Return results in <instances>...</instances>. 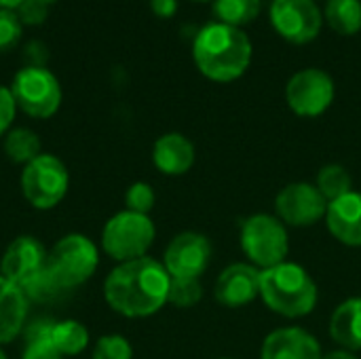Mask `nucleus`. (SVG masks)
I'll list each match as a JSON object with an SVG mask.
<instances>
[{
	"mask_svg": "<svg viewBox=\"0 0 361 359\" xmlns=\"http://www.w3.org/2000/svg\"><path fill=\"white\" fill-rule=\"evenodd\" d=\"M197 159L195 144L178 131L161 135L152 146V163L163 176H184Z\"/></svg>",
	"mask_w": 361,
	"mask_h": 359,
	"instance_id": "f3484780",
	"label": "nucleus"
},
{
	"mask_svg": "<svg viewBox=\"0 0 361 359\" xmlns=\"http://www.w3.org/2000/svg\"><path fill=\"white\" fill-rule=\"evenodd\" d=\"M4 154L11 163L27 165L40 152V138L27 127H15L4 135Z\"/></svg>",
	"mask_w": 361,
	"mask_h": 359,
	"instance_id": "412c9836",
	"label": "nucleus"
},
{
	"mask_svg": "<svg viewBox=\"0 0 361 359\" xmlns=\"http://www.w3.org/2000/svg\"><path fill=\"white\" fill-rule=\"evenodd\" d=\"M192 57L203 76L216 83H231L247 70L252 42L241 28L214 21L197 32Z\"/></svg>",
	"mask_w": 361,
	"mask_h": 359,
	"instance_id": "f03ea898",
	"label": "nucleus"
},
{
	"mask_svg": "<svg viewBox=\"0 0 361 359\" xmlns=\"http://www.w3.org/2000/svg\"><path fill=\"white\" fill-rule=\"evenodd\" d=\"M51 343L63 358H74L82 353L89 345V330L76 320L53 322Z\"/></svg>",
	"mask_w": 361,
	"mask_h": 359,
	"instance_id": "aec40b11",
	"label": "nucleus"
},
{
	"mask_svg": "<svg viewBox=\"0 0 361 359\" xmlns=\"http://www.w3.org/2000/svg\"><path fill=\"white\" fill-rule=\"evenodd\" d=\"M315 186L326 197V201L332 203V201H336V199H341V197H345L347 193L353 190V178H351V174H349V169L345 165L330 163V165H324L319 169Z\"/></svg>",
	"mask_w": 361,
	"mask_h": 359,
	"instance_id": "4be33fe9",
	"label": "nucleus"
},
{
	"mask_svg": "<svg viewBox=\"0 0 361 359\" xmlns=\"http://www.w3.org/2000/svg\"><path fill=\"white\" fill-rule=\"evenodd\" d=\"M322 359H360L353 351H347V349H336V351H330V353H324Z\"/></svg>",
	"mask_w": 361,
	"mask_h": 359,
	"instance_id": "72a5a7b5",
	"label": "nucleus"
},
{
	"mask_svg": "<svg viewBox=\"0 0 361 359\" xmlns=\"http://www.w3.org/2000/svg\"><path fill=\"white\" fill-rule=\"evenodd\" d=\"M214 11L222 23L239 28L260 13V0H216Z\"/></svg>",
	"mask_w": 361,
	"mask_h": 359,
	"instance_id": "393cba45",
	"label": "nucleus"
},
{
	"mask_svg": "<svg viewBox=\"0 0 361 359\" xmlns=\"http://www.w3.org/2000/svg\"><path fill=\"white\" fill-rule=\"evenodd\" d=\"M27 298L19 286L0 275V347L8 345L25 328Z\"/></svg>",
	"mask_w": 361,
	"mask_h": 359,
	"instance_id": "a211bd4d",
	"label": "nucleus"
},
{
	"mask_svg": "<svg viewBox=\"0 0 361 359\" xmlns=\"http://www.w3.org/2000/svg\"><path fill=\"white\" fill-rule=\"evenodd\" d=\"M11 93L27 116L32 118H49L59 110L61 104V87L55 74L38 63L21 68L11 83Z\"/></svg>",
	"mask_w": 361,
	"mask_h": 359,
	"instance_id": "6e6552de",
	"label": "nucleus"
},
{
	"mask_svg": "<svg viewBox=\"0 0 361 359\" xmlns=\"http://www.w3.org/2000/svg\"><path fill=\"white\" fill-rule=\"evenodd\" d=\"M157 237L150 216L123 209L114 214L102 229V250L112 260L129 262L144 258Z\"/></svg>",
	"mask_w": 361,
	"mask_h": 359,
	"instance_id": "39448f33",
	"label": "nucleus"
},
{
	"mask_svg": "<svg viewBox=\"0 0 361 359\" xmlns=\"http://www.w3.org/2000/svg\"><path fill=\"white\" fill-rule=\"evenodd\" d=\"M21 2H23V0H0V8H11V11H15Z\"/></svg>",
	"mask_w": 361,
	"mask_h": 359,
	"instance_id": "f704fd0d",
	"label": "nucleus"
},
{
	"mask_svg": "<svg viewBox=\"0 0 361 359\" xmlns=\"http://www.w3.org/2000/svg\"><path fill=\"white\" fill-rule=\"evenodd\" d=\"M17 17L21 23H42L49 15V4L40 2V0H23L19 6H17Z\"/></svg>",
	"mask_w": 361,
	"mask_h": 359,
	"instance_id": "c756f323",
	"label": "nucleus"
},
{
	"mask_svg": "<svg viewBox=\"0 0 361 359\" xmlns=\"http://www.w3.org/2000/svg\"><path fill=\"white\" fill-rule=\"evenodd\" d=\"M212 241L197 233L184 231L176 235L163 254V267L167 269L169 277H192L201 279L212 262Z\"/></svg>",
	"mask_w": 361,
	"mask_h": 359,
	"instance_id": "9b49d317",
	"label": "nucleus"
},
{
	"mask_svg": "<svg viewBox=\"0 0 361 359\" xmlns=\"http://www.w3.org/2000/svg\"><path fill=\"white\" fill-rule=\"evenodd\" d=\"M40 2H44V4H51V2H55V0H40Z\"/></svg>",
	"mask_w": 361,
	"mask_h": 359,
	"instance_id": "e433bc0d",
	"label": "nucleus"
},
{
	"mask_svg": "<svg viewBox=\"0 0 361 359\" xmlns=\"http://www.w3.org/2000/svg\"><path fill=\"white\" fill-rule=\"evenodd\" d=\"M99 264L97 245L80 233L63 235L49 252V269L63 286V290H74L89 281Z\"/></svg>",
	"mask_w": 361,
	"mask_h": 359,
	"instance_id": "0eeeda50",
	"label": "nucleus"
},
{
	"mask_svg": "<svg viewBox=\"0 0 361 359\" xmlns=\"http://www.w3.org/2000/svg\"><path fill=\"white\" fill-rule=\"evenodd\" d=\"M49 260V252L44 245L32 235H19L8 243L0 260V275L13 281L15 286H23L32 275H36Z\"/></svg>",
	"mask_w": 361,
	"mask_h": 359,
	"instance_id": "4468645a",
	"label": "nucleus"
},
{
	"mask_svg": "<svg viewBox=\"0 0 361 359\" xmlns=\"http://www.w3.org/2000/svg\"><path fill=\"white\" fill-rule=\"evenodd\" d=\"M271 21L283 38L302 44L319 34L322 11L313 0H273Z\"/></svg>",
	"mask_w": 361,
	"mask_h": 359,
	"instance_id": "f8f14e48",
	"label": "nucleus"
},
{
	"mask_svg": "<svg viewBox=\"0 0 361 359\" xmlns=\"http://www.w3.org/2000/svg\"><path fill=\"white\" fill-rule=\"evenodd\" d=\"M150 6L159 17H171L178 8V0H150Z\"/></svg>",
	"mask_w": 361,
	"mask_h": 359,
	"instance_id": "473e14b6",
	"label": "nucleus"
},
{
	"mask_svg": "<svg viewBox=\"0 0 361 359\" xmlns=\"http://www.w3.org/2000/svg\"><path fill=\"white\" fill-rule=\"evenodd\" d=\"M21 21L15 11L11 8H0V55L8 53L15 49L21 40Z\"/></svg>",
	"mask_w": 361,
	"mask_h": 359,
	"instance_id": "c85d7f7f",
	"label": "nucleus"
},
{
	"mask_svg": "<svg viewBox=\"0 0 361 359\" xmlns=\"http://www.w3.org/2000/svg\"><path fill=\"white\" fill-rule=\"evenodd\" d=\"M326 19L338 34L360 32L361 0H328Z\"/></svg>",
	"mask_w": 361,
	"mask_h": 359,
	"instance_id": "5701e85b",
	"label": "nucleus"
},
{
	"mask_svg": "<svg viewBox=\"0 0 361 359\" xmlns=\"http://www.w3.org/2000/svg\"><path fill=\"white\" fill-rule=\"evenodd\" d=\"M17 104L13 99V93L8 87L0 85V135H6L11 131V125L15 121Z\"/></svg>",
	"mask_w": 361,
	"mask_h": 359,
	"instance_id": "7c9ffc66",
	"label": "nucleus"
},
{
	"mask_svg": "<svg viewBox=\"0 0 361 359\" xmlns=\"http://www.w3.org/2000/svg\"><path fill=\"white\" fill-rule=\"evenodd\" d=\"M171 277L163 262L154 258H137L116 264L104 281V298L108 307L131 320L150 317L167 305Z\"/></svg>",
	"mask_w": 361,
	"mask_h": 359,
	"instance_id": "f257e3e1",
	"label": "nucleus"
},
{
	"mask_svg": "<svg viewBox=\"0 0 361 359\" xmlns=\"http://www.w3.org/2000/svg\"><path fill=\"white\" fill-rule=\"evenodd\" d=\"M218 359H235V358H218Z\"/></svg>",
	"mask_w": 361,
	"mask_h": 359,
	"instance_id": "4c0bfd02",
	"label": "nucleus"
},
{
	"mask_svg": "<svg viewBox=\"0 0 361 359\" xmlns=\"http://www.w3.org/2000/svg\"><path fill=\"white\" fill-rule=\"evenodd\" d=\"M21 359H63V355L53 347L51 341H32L25 343Z\"/></svg>",
	"mask_w": 361,
	"mask_h": 359,
	"instance_id": "2f4dec72",
	"label": "nucleus"
},
{
	"mask_svg": "<svg viewBox=\"0 0 361 359\" xmlns=\"http://www.w3.org/2000/svg\"><path fill=\"white\" fill-rule=\"evenodd\" d=\"M239 243L247 262L260 271L286 262L290 254L288 226L273 214H254L245 218L239 231Z\"/></svg>",
	"mask_w": 361,
	"mask_h": 359,
	"instance_id": "20e7f679",
	"label": "nucleus"
},
{
	"mask_svg": "<svg viewBox=\"0 0 361 359\" xmlns=\"http://www.w3.org/2000/svg\"><path fill=\"white\" fill-rule=\"evenodd\" d=\"M91 359H133V347L123 334H104L97 339Z\"/></svg>",
	"mask_w": 361,
	"mask_h": 359,
	"instance_id": "bb28decb",
	"label": "nucleus"
},
{
	"mask_svg": "<svg viewBox=\"0 0 361 359\" xmlns=\"http://www.w3.org/2000/svg\"><path fill=\"white\" fill-rule=\"evenodd\" d=\"M0 359H8V358H6V353H4L2 349H0Z\"/></svg>",
	"mask_w": 361,
	"mask_h": 359,
	"instance_id": "c9c22d12",
	"label": "nucleus"
},
{
	"mask_svg": "<svg viewBox=\"0 0 361 359\" xmlns=\"http://www.w3.org/2000/svg\"><path fill=\"white\" fill-rule=\"evenodd\" d=\"M27 303L34 300V303H49V300H55L59 294H63V286L57 281V277L53 275V271L49 269V260L47 264L36 273L32 275L23 286H21Z\"/></svg>",
	"mask_w": 361,
	"mask_h": 359,
	"instance_id": "b1692460",
	"label": "nucleus"
},
{
	"mask_svg": "<svg viewBox=\"0 0 361 359\" xmlns=\"http://www.w3.org/2000/svg\"><path fill=\"white\" fill-rule=\"evenodd\" d=\"M70 188V174L66 163L49 152L38 154L21 171V193L34 209L57 207Z\"/></svg>",
	"mask_w": 361,
	"mask_h": 359,
	"instance_id": "423d86ee",
	"label": "nucleus"
},
{
	"mask_svg": "<svg viewBox=\"0 0 361 359\" xmlns=\"http://www.w3.org/2000/svg\"><path fill=\"white\" fill-rule=\"evenodd\" d=\"M214 296L226 309H241L260 298V269L250 262H235L226 267L216 284Z\"/></svg>",
	"mask_w": 361,
	"mask_h": 359,
	"instance_id": "ddd939ff",
	"label": "nucleus"
},
{
	"mask_svg": "<svg viewBox=\"0 0 361 359\" xmlns=\"http://www.w3.org/2000/svg\"><path fill=\"white\" fill-rule=\"evenodd\" d=\"M319 341L298 326L273 330L260 347V359H322Z\"/></svg>",
	"mask_w": 361,
	"mask_h": 359,
	"instance_id": "2eb2a0df",
	"label": "nucleus"
},
{
	"mask_svg": "<svg viewBox=\"0 0 361 359\" xmlns=\"http://www.w3.org/2000/svg\"><path fill=\"white\" fill-rule=\"evenodd\" d=\"M324 222L338 243L347 248H361V193L351 190L328 203Z\"/></svg>",
	"mask_w": 361,
	"mask_h": 359,
	"instance_id": "dca6fc26",
	"label": "nucleus"
},
{
	"mask_svg": "<svg viewBox=\"0 0 361 359\" xmlns=\"http://www.w3.org/2000/svg\"><path fill=\"white\" fill-rule=\"evenodd\" d=\"M330 336L338 349L360 351L361 349V296L343 300L330 317Z\"/></svg>",
	"mask_w": 361,
	"mask_h": 359,
	"instance_id": "6ab92c4d",
	"label": "nucleus"
},
{
	"mask_svg": "<svg viewBox=\"0 0 361 359\" xmlns=\"http://www.w3.org/2000/svg\"><path fill=\"white\" fill-rule=\"evenodd\" d=\"M157 195L148 182H133L125 193V209L148 216L154 207Z\"/></svg>",
	"mask_w": 361,
	"mask_h": 359,
	"instance_id": "cd10ccee",
	"label": "nucleus"
},
{
	"mask_svg": "<svg viewBox=\"0 0 361 359\" xmlns=\"http://www.w3.org/2000/svg\"><path fill=\"white\" fill-rule=\"evenodd\" d=\"M201 2H203V0H201Z\"/></svg>",
	"mask_w": 361,
	"mask_h": 359,
	"instance_id": "58836bf2",
	"label": "nucleus"
},
{
	"mask_svg": "<svg viewBox=\"0 0 361 359\" xmlns=\"http://www.w3.org/2000/svg\"><path fill=\"white\" fill-rule=\"evenodd\" d=\"M203 298V284L201 279L192 277H171L169 284V296L167 303L178 309H190L197 307Z\"/></svg>",
	"mask_w": 361,
	"mask_h": 359,
	"instance_id": "a878e982",
	"label": "nucleus"
},
{
	"mask_svg": "<svg viewBox=\"0 0 361 359\" xmlns=\"http://www.w3.org/2000/svg\"><path fill=\"white\" fill-rule=\"evenodd\" d=\"M260 298L269 311L288 320H300L315 311L319 290L305 267L286 260L260 271Z\"/></svg>",
	"mask_w": 361,
	"mask_h": 359,
	"instance_id": "7ed1b4c3",
	"label": "nucleus"
},
{
	"mask_svg": "<svg viewBox=\"0 0 361 359\" xmlns=\"http://www.w3.org/2000/svg\"><path fill=\"white\" fill-rule=\"evenodd\" d=\"M275 214L286 226L307 229L326 220L328 201L315 184L292 182L277 193Z\"/></svg>",
	"mask_w": 361,
	"mask_h": 359,
	"instance_id": "9d476101",
	"label": "nucleus"
},
{
	"mask_svg": "<svg viewBox=\"0 0 361 359\" xmlns=\"http://www.w3.org/2000/svg\"><path fill=\"white\" fill-rule=\"evenodd\" d=\"M286 102L298 116H319L334 102V80L319 68H305L288 80Z\"/></svg>",
	"mask_w": 361,
	"mask_h": 359,
	"instance_id": "1a4fd4ad",
	"label": "nucleus"
}]
</instances>
